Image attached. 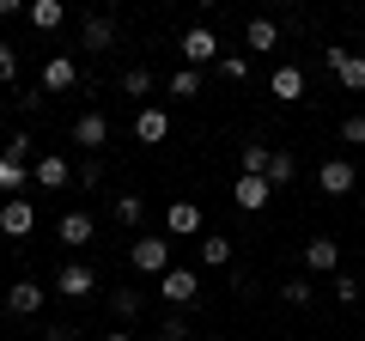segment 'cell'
Instances as JSON below:
<instances>
[{
	"mask_svg": "<svg viewBox=\"0 0 365 341\" xmlns=\"http://www.w3.org/2000/svg\"><path fill=\"white\" fill-rule=\"evenodd\" d=\"M323 61H329V73L341 79V92H353V98L365 92V55L359 49H323Z\"/></svg>",
	"mask_w": 365,
	"mask_h": 341,
	"instance_id": "3957f363",
	"label": "cell"
},
{
	"mask_svg": "<svg viewBox=\"0 0 365 341\" xmlns=\"http://www.w3.org/2000/svg\"><path fill=\"white\" fill-rule=\"evenodd\" d=\"M232 201H237L244 213H262V208L274 201V183H268V177H237V183H232Z\"/></svg>",
	"mask_w": 365,
	"mask_h": 341,
	"instance_id": "4fadbf2b",
	"label": "cell"
},
{
	"mask_svg": "<svg viewBox=\"0 0 365 341\" xmlns=\"http://www.w3.org/2000/svg\"><path fill=\"white\" fill-rule=\"evenodd\" d=\"M37 341H79V329H73V323H49Z\"/></svg>",
	"mask_w": 365,
	"mask_h": 341,
	"instance_id": "8d00e7d4",
	"label": "cell"
},
{
	"mask_svg": "<svg viewBox=\"0 0 365 341\" xmlns=\"http://www.w3.org/2000/svg\"><path fill=\"white\" fill-rule=\"evenodd\" d=\"M55 292H61V299H91V292H98V268L91 263H61L55 268Z\"/></svg>",
	"mask_w": 365,
	"mask_h": 341,
	"instance_id": "5b68a950",
	"label": "cell"
},
{
	"mask_svg": "<svg viewBox=\"0 0 365 341\" xmlns=\"http://www.w3.org/2000/svg\"><path fill=\"white\" fill-rule=\"evenodd\" d=\"M311 299H317V287H311V275H292L287 287H280V305H292V311H311Z\"/></svg>",
	"mask_w": 365,
	"mask_h": 341,
	"instance_id": "cb8c5ba5",
	"label": "cell"
},
{
	"mask_svg": "<svg viewBox=\"0 0 365 341\" xmlns=\"http://www.w3.org/2000/svg\"><path fill=\"white\" fill-rule=\"evenodd\" d=\"M274 43H280V25H274V19H250V25H244V49L268 55Z\"/></svg>",
	"mask_w": 365,
	"mask_h": 341,
	"instance_id": "ffe728a7",
	"label": "cell"
},
{
	"mask_svg": "<svg viewBox=\"0 0 365 341\" xmlns=\"http://www.w3.org/2000/svg\"><path fill=\"white\" fill-rule=\"evenodd\" d=\"M304 275H341V244L335 238H311L304 244Z\"/></svg>",
	"mask_w": 365,
	"mask_h": 341,
	"instance_id": "8fae6325",
	"label": "cell"
},
{
	"mask_svg": "<svg viewBox=\"0 0 365 341\" xmlns=\"http://www.w3.org/2000/svg\"><path fill=\"white\" fill-rule=\"evenodd\" d=\"M0 141H6V122H0Z\"/></svg>",
	"mask_w": 365,
	"mask_h": 341,
	"instance_id": "f35d334b",
	"label": "cell"
},
{
	"mask_svg": "<svg viewBox=\"0 0 365 341\" xmlns=\"http://www.w3.org/2000/svg\"><path fill=\"white\" fill-rule=\"evenodd\" d=\"M165 232L170 238H195L201 232V208H195V201H170V208H165Z\"/></svg>",
	"mask_w": 365,
	"mask_h": 341,
	"instance_id": "2e32d148",
	"label": "cell"
},
{
	"mask_svg": "<svg viewBox=\"0 0 365 341\" xmlns=\"http://www.w3.org/2000/svg\"><path fill=\"white\" fill-rule=\"evenodd\" d=\"M177 55H182V67H195V73H201L207 61L220 67V31H213V25H195V31H182Z\"/></svg>",
	"mask_w": 365,
	"mask_h": 341,
	"instance_id": "6da1fadb",
	"label": "cell"
},
{
	"mask_svg": "<svg viewBox=\"0 0 365 341\" xmlns=\"http://www.w3.org/2000/svg\"><path fill=\"white\" fill-rule=\"evenodd\" d=\"M128 263L140 268V275L165 280L170 268H177V263H170V238H134V244H128Z\"/></svg>",
	"mask_w": 365,
	"mask_h": 341,
	"instance_id": "7a4b0ae2",
	"label": "cell"
},
{
	"mask_svg": "<svg viewBox=\"0 0 365 341\" xmlns=\"http://www.w3.org/2000/svg\"><path fill=\"white\" fill-rule=\"evenodd\" d=\"M0 153L13 158V165H31V153H37V141H31L25 128H13V141H0Z\"/></svg>",
	"mask_w": 365,
	"mask_h": 341,
	"instance_id": "f546056e",
	"label": "cell"
},
{
	"mask_svg": "<svg viewBox=\"0 0 365 341\" xmlns=\"http://www.w3.org/2000/svg\"><path fill=\"white\" fill-rule=\"evenodd\" d=\"M195 250H201V268H232V256H237V244H232V238H220V232H207Z\"/></svg>",
	"mask_w": 365,
	"mask_h": 341,
	"instance_id": "d6986e66",
	"label": "cell"
},
{
	"mask_svg": "<svg viewBox=\"0 0 365 341\" xmlns=\"http://www.w3.org/2000/svg\"><path fill=\"white\" fill-rule=\"evenodd\" d=\"M201 86H207V79H201L195 67H177V73L165 79V92H170V98H201Z\"/></svg>",
	"mask_w": 365,
	"mask_h": 341,
	"instance_id": "4316f807",
	"label": "cell"
},
{
	"mask_svg": "<svg viewBox=\"0 0 365 341\" xmlns=\"http://www.w3.org/2000/svg\"><path fill=\"white\" fill-rule=\"evenodd\" d=\"M134 141H140V146H165L170 141V110L140 104V116H134Z\"/></svg>",
	"mask_w": 365,
	"mask_h": 341,
	"instance_id": "ba28073f",
	"label": "cell"
},
{
	"mask_svg": "<svg viewBox=\"0 0 365 341\" xmlns=\"http://www.w3.org/2000/svg\"><path fill=\"white\" fill-rule=\"evenodd\" d=\"M6 79H19V49L0 37V86H6Z\"/></svg>",
	"mask_w": 365,
	"mask_h": 341,
	"instance_id": "e575fe53",
	"label": "cell"
},
{
	"mask_svg": "<svg viewBox=\"0 0 365 341\" xmlns=\"http://www.w3.org/2000/svg\"><path fill=\"white\" fill-rule=\"evenodd\" d=\"M158 341H189V323H182V317H165V323H158Z\"/></svg>",
	"mask_w": 365,
	"mask_h": 341,
	"instance_id": "d590c367",
	"label": "cell"
},
{
	"mask_svg": "<svg viewBox=\"0 0 365 341\" xmlns=\"http://www.w3.org/2000/svg\"><path fill=\"white\" fill-rule=\"evenodd\" d=\"M73 146H86L91 158L110 146V116H104V110H86V116H73Z\"/></svg>",
	"mask_w": 365,
	"mask_h": 341,
	"instance_id": "52a82bcc",
	"label": "cell"
},
{
	"mask_svg": "<svg viewBox=\"0 0 365 341\" xmlns=\"http://www.w3.org/2000/svg\"><path fill=\"white\" fill-rule=\"evenodd\" d=\"M0 232H6V238H31V232H37V208H31V195L0 201Z\"/></svg>",
	"mask_w": 365,
	"mask_h": 341,
	"instance_id": "9c48e42d",
	"label": "cell"
},
{
	"mask_svg": "<svg viewBox=\"0 0 365 341\" xmlns=\"http://www.w3.org/2000/svg\"><path fill=\"white\" fill-rule=\"evenodd\" d=\"M220 79H250V55H220Z\"/></svg>",
	"mask_w": 365,
	"mask_h": 341,
	"instance_id": "d6a6232c",
	"label": "cell"
},
{
	"mask_svg": "<svg viewBox=\"0 0 365 341\" xmlns=\"http://www.w3.org/2000/svg\"><path fill=\"white\" fill-rule=\"evenodd\" d=\"M104 341H134V335H128V329H110V335H104Z\"/></svg>",
	"mask_w": 365,
	"mask_h": 341,
	"instance_id": "74e56055",
	"label": "cell"
},
{
	"mask_svg": "<svg viewBox=\"0 0 365 341\" xmlns=\"http://www.w3.org/2000/svg\"><path fill=\"white\" fill-rule=\"evenodd\" d=\"M153 92V67H122V98H146Z\"/></svg>",
	"mask_w": 365,
	"mask_h": 341,
	"instance_id": "f1b7e54d",
	"label": "cell"
},
{
	"mask_svg": "<svg viewBox=\"0 0 365 341\" xmlns=\"http://www.w3.org/2000/svg\"><path fill=\"white\" fill-rule=\"evenodd\" d=\"M268 92L280 98V104H299V98H304V67L280 61V67H274V73H268Z\"/></svg>",
	"mask_w": 365,
	"mask_h": 341,
	"instance_id": "5bb4252c",
	"label": "cell"
},
{
	"mask_svg": "<svg viewBox=\"0 0 365 341\" xmlns=\"http://www.w3.org/2000/svg\"><path fill=\"white\" fill-rule=\"evenodd\" d=\"M43 299H49V292H43L37 280H13V292H6V311H13V317H37Z\"/></svg>",
	"mask_w": 365,
	"mask_h": 341,
	"instance_id": "e0dca14e",
	"label": "cell"
},
{
	"mask_svg": "<svg viewBox=\"0 0 365 341\" xmlns=\"http://www.w3.org/2000/svg\"><path fill=\"white\" fill-rule=\"evenodd\" d=\"M268 158H274V146L250 141L244 153H237V177H268Z\"/></svg>",
	"mask_w": 365,
	"mask_h": 341,
	"instance_id": "44dd1931",
	"label": "cell"
},
{
	"mask_svg": "<svg viewBox=\"0 0 365 341\" xmlns=\"http://www.w3.org/2000/svg\"><path fill=\"white\" fill-rule=\"evenodd\" d=\"M268 183H274V189H287V183H299V158H292L287 146H274V158H268Z\"/></svg>",
	"mask_w": 365,
	"mask_h": 341,
	"instance_id": "7402d4cb",
	"label": "cell"
},
{
	"mask_svg": "<svg viewBox=\"0 0 365 341\" xmlns=\"http://www.w3.org/2000/svg\"><path fill=\"white\" fill-rule=\"evenodd\" d=\"M110 311H116L122 323H134V317L146 311V299H140V292H134V287H110Z\"/></svg>",
	"mask_w": 365,
	"mask_h": 341,
	"instance_id": "d4e9b609",
	"label": "cell"
},
{
	"mask_svg": "<svg viewBox=\"0 0 365 341\" xmlns=\"http://www.w3.org/2000/svg\"><path fill=\"white\" fill-rule=\"evenodd\" d=\"M55 238H61V244H91V238H98V220H91V213H79V208H67L61 213V225H55Z\"/></svg>",
	"mask_w": 365,
	"mask_h": 341,
	"instance_id": "9a60e30c",
	"label": "cell"
},
{
	"mask_svg": "<svg viewBox=\"0 0 365 341\" xmlns=\"http://www.w3.org/2000/svg\"><path fill=\"white\" fill-rule=\"evenodd\" d=\"M25 183H31V165H13V158L0 153V195L19 201V189H25Z\"/></svg>",
	"mask_w": 365,
	"mask_h": 341,
	"instance_id": "484cf974",
	"label": "cell"
},
{
	"mask_svg": "<svg viewBox=\"0 0 365 341\" xmlns=\"http://www.w3.org/2000/svg\"><path fill=\"white\" fill-rule=\"evenodd\" d=\"M31 183H37V189H67V183H73V165H67L61 153H37V165H31Z\"/></svg>",
	"mask_w": 365,
	"mask_h": 341,
	"instance_id": "30bf717a",
	"label": "cell"
},
{
	"mask_svg": "<svg viewBox=\"0 0 365 341\" xmlns=\"http://www.w3.org/2000/svg\"><path fill=\"white\" fill-rule=\"evenodd\" d=\"M329 292H335V299L347 305V311L359 305V280H353V275H335V287H329Z\"/></svg>",
	"mask_w": 365,
	"mask_h": 341,
	"instance_id": "1f68e13d",
	"label": "cell"
},
{
	"mask_svg": "<svg viewBox=\"0 0 365 341\" xmlns=\"http://www.w3.org/2000/svg\"><path fill=\"white\" fill-rule=\"evenodd\" d=\"M73 183H79V189H98V183H104V165H98V158H86V165L73 170Z\"/></svg>",
	"mask_w": 365,
	"mask_h": 341,
	"instance_id": "836d02e7",
	"label": "cell"
},
{
	"mask_svg": "<svg viewBox=\"0 0 365 341\" xmlns=\"http://www.w3.org/2000/svg\"><path fill=\"white\" fill-rule=\"evenodd\" d=\"M158 299L177 305V311H189V305L201 299V275H195V268H170V275L158 280Z\"/></svg>",
	"mask_w": 365,
	"mask_h": 341,
	"instance_id": "277c9868",
	"label": "cell"
},
{
	"mask_svg": "<svg viewBox=\"0 0 365 341\" xmlns=\"http://www.w3.org/2000/svg\"><path fill=\"white\" fill-rule=\"evenodd\" d=\"M25 19H31V25H37V31H61V0H31V6H25Z\"/></svg>",
	"mask_w": 365,
	"mask_h": 341,
	"instance_id": "603a6c76",
	"label": "cell"
},
{
	"mask_svg": "<svg viewBox=\"0 0 365 341\" xmlns=\"http://www.w3.org/2000/svg\"><path fill=\"white\" fill-rule=\"evenodd\" d=\"M110 220H116V225H140L146 220V201L140 195H116V201H110Z\"/></svg>",
	"mask_w": 365,
	"mask_h": 341,
	"instance_id": "83f0119b",
	"label": "cell"
},
{
	"mask_svg": "<svg viewBox=\"0 0 365 341\" xmlns=\"http://www.w3.org/2000/svg\"><path fill=\"white\" fill-rule=\"evenodd\" d=\"M353 183H359V170H353V158H323V165H317V189H323V195H353Z\"/></svg>",
	"mask_w": 365,
	"mask_h": 341,
	"instance_id": "8992f818",
	"label": "cell"
},
{
	"mask_svg": "<svg viewBox=\"0 0 365 341\" xmlns=\"http://www.w3.org/2000/svg\"><path fill=\"white\" fill-rule=\"evenodd\" d=\"M73 86H79V61H73V55H49V61H43V92H73Z\"/></svg>",
	"mask_w": 365,
	"mask_h": 341,
	"instance_id": "7c38bea8",
	"label": "cell"
},
{
	"mask_svg": "<svg viewBox=\"0 0 365 341\" xmlns=\"http://www.w3.org/2000/svg\"><path fill=\"white\" fill-rule=\"evenodd\" d=\"M341 146H365V116H359V110L341 122Z\"/></svg>",
	"mask_w": 365,
	"mask_h": 341,
	"instance_id": "4dcf8cb0",
	"label": "cell"
},
{
	"mask_svg": "<svg viewBox=\"0 0 365 341\" xmlns=\"http://www.w3.org/2000/svg\"><path fill=\"white\" fill-rule=\"evenodd\" d=\"M79 37H86V49H91V55H104L110 43H116V19H104V13H91L86 25H79Z\"/></svg>",
	"mask_w": 365,
	"mask_h": 341,
	"instance_id": "ac0fdd59",
	"label": "cell"
}]
</instances>
